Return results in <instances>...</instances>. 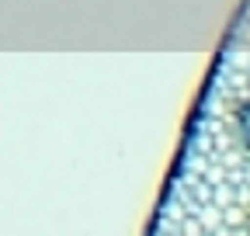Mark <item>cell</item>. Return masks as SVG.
<instances>
[{
  "instance_id": "obj_1",
  "label": "cell",
  "mask_w": 250,
  "mask_h": 236,
  "mask_svg": "<svg viewBox=\"0 0 250 236\" xmlns=\"http://www.w3.org/2000/svg\"><path fill=\"white\" fill-rule=\"evenodd\" d=\"M236 132H240L243 150L250 153V101H243V108L236 111Z\"/></svg>"
}]
</instances>
